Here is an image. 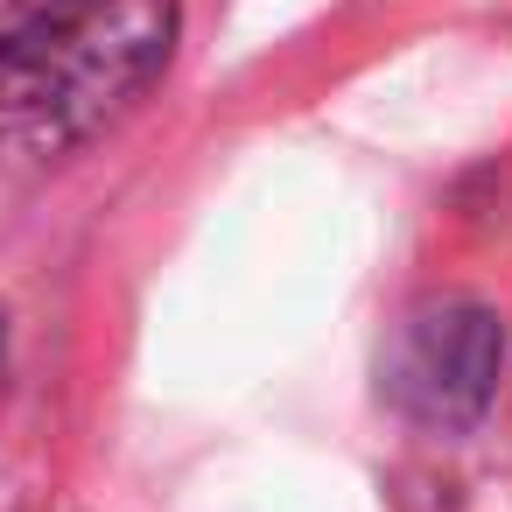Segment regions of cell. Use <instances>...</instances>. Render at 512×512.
<instances>
[{
  "label": "cell",
  "mask_w": 512,
  "mask_h": 512,
  "mask_svg": "<svg viewBox=\"0 0 512 512\" xmlns=\"http://www.w3.org/2000/svg\"><path fill=\"white\" fill-rule=\"evenodd\" d=\"M176 0H50L0 36V176H36L113 127L169 64Z\"/></svg>",
  "instance_id": "obj_1"
},
{
  "label": "cell",
  "mask_w": 512,
  "mask_h": 512,
  "mask_svg": "<svg viewBox=\"0 0 512 512\" xmlns=\"http://www.w3.org/2000/svg\"><path fill=\"white\" fill-rule=\"evenodd\" d=\"M505 330L477 302H428L386 344V400L421 428H470L498 393Z\"/></svg>",
  "instance_id": "obj_2"
}]
</instances>
